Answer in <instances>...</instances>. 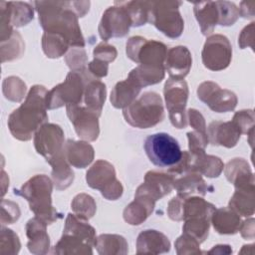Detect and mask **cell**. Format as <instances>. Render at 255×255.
Returning <instances> with one entry per match:
<instances>
[{
	"mask_svg": "<svg viewBox=\"0 0 255 255\" xmlns=\"http://www.w3.org/2000/svg\"><path fill=\"white\" fill-rule=\"evenodd\" d=\"M34 5L45 32L62 35L71 47H85L78 22L79 1H35Z\"/></svg>",
	"mask_w": 255,
	"mask_h": 255,
	"instance_id": "obj_1",
	"label": "cell"
},
{
	"mask_svg": "<svg viewBox=\"0 0 255 255\" xmlns=\"http://www.w3.org/2000/svg\"><path fill=\"white\" fill-rule=\"evenodd\" d=\"M48 90L41 85L33 86L26 96L25 102L14 110L8 118V128L12 135L27 141L48 121L46 96Z\"/></svg>",
	"mask_w": 255,
	"mask_h": 255,
	"instance_id": "obj_2",
	"label": "cell"
},
{
	"mask_svg": "<svg viewBox=\"0 0 255 255\" xmlns=\"http://www.w3.org/2000/svg\"><path fill=\"white\" fill-rule=\"evenodd\" d=\"M53 182L45 174H37L25 182L20 189H14V193L24 197L34 214L48 225L57 221L62 215L52 205Z\"/></svg>",
	"mask_w": 255,
	"mask_h": 255,
	"instance_id": "obj_3",
	"label": "cell"
},
{
	"mask_svg": "<svg viewBox=\"0 0 255 255\" xmlns=\"http://www.w3.org/2000/svg\"><path fill=\"white\" fill-rule=\"evenodd\" d=\"M123 116L133 128H152L164 119L162 99L155 92H145L123 110Z\"/></svg>",
	"mask_w": 255,
	"mask_h": 255,
	"instance_id": "obj_4",
	"label": "cell"
},
{
	"mask_svg": "<svg viewBox=\"0 0 255 255\" xmlns=\"http://www.w3.org/2000/svg\"><path fill=\"white\" fill-rule=\"evenodd\" d=\"M96 79L88 69L71 71L66 80L48 91L46 96L47 110H54L68 105L82 104L87 84Z\"/></svg>",
	"mask_w": 255,
	"mask_h": 255,
	"instance_id": "obj_5",
	"label": "cell"
},
{
	"mask_svg": "<svg viewBox=\"0 0 255 255\" xmlns=\"http://www.w3.org/2000/svg\"><path fill=\"white\" fill-rule=\"evenodd\" d=\"M180 1H149L148 22L169 38H178L184 28Z\"/></svg>",
	"mask_w": 255,
	"mask_h": 255,
	"instance_id": "obj_6",
	"label": "cell"
},
{
	"mask_svg": "<svg viewBox=\"0 0 255 255\" xmlns=\"http://www.w3.org/2000/svg\"><path fill=\"white\" fill-rule=\"evenodd\" d=\"M143 149L149 161L158 167H171L182 155L178 141L166 132L149 134L144 140Z\"/></svg>",
	"mask_w": 255,
	"mask_h": 255,
	"instance_id": "obj_7",
	"label": "cell"
},
{
	"mask_svg": "<svg viewBox=\"0 0 255 255\" xmlns=\"http://www.w3.org/2000/svg\"><path fill=\"white\" fill-rule=\"evenodd\" d=\"M126 52L128 58L138 65L164 68L167 48L161 42L147 40L141 36H133L128 40Z\"/></svg>",
	"mask_w": 255,
	"mask_h": 255,
	"instance_id": "obj_8",
	"label": "cell"
},
{
	"mask_svg": "<svg viewBox=\"0 0 255 255\" xmlns=\"http://www.w3.org/2000/svg\"><path fill=\"white\" fill-rule=\"evenodd\" d=\"M86 181L91 188L100 190L108 200H117L123 195L124 187L117 179L115 167L107 160H97L87 171Z\"/></svg>",
	"mask_w": 255,
	"mask_h": 255,
	"instance_id": "obj_9",
	"label": "cell"
},
{
	"mask_svg": "<svg viewBox=\"0 0 255 255\" xmlns=\"http://www.w3.org/2000/svg\"><path fill=\"white\" fill-rule=\"evenodd\" d=\"M188 94V86L184 80L169 78L164 84L163 95L169 120L171 125L178 129L184 128L188 125L185 111Z\"/></svg>",
	"mask_w": 255,
	"mask_h": 255,
	"instance_id": "obj_10",
	"label": "cell"
},
{
	"mask_svg": "<svg viewBox=\"0 0 255 255\" xmlns=\"http://www.w3.org/2000/svg\"><path fill=\"white\" fill-rule=\"evenodd\" d=\"M202 63L211 71L226 69L232 60V46L228 38L221 34L209 36L201 52Z\"/></svg>",
	"mask_w": 255,
	"mask_h": 255,
	"instance_id": "obj_11",
	"label": "cell"
},
{
	"mask_svg": "<svg viewBox=\"0 0 255 255\" xmlns=\"http://www.w3.org/2000/svg\"><path fill=\"white\" fill-rule=\"evenodd\" d=\"M130 27L131 21L128 14L126 9L116 1L114 6L109 7L104 12L98 31L100 37L104 41H108L111 38L125 37L128 35Z\"/></svg>",
	"mask_w": 255,
	"mask_h": 255,
	"instance_id": "obj_12",
	"label": "cell"
},
{
	"mask_svg": "<svg viewBox=\"0 0 255 255\" xmlns=\"http://www.w3.org/2000/svg\"><path fill=\"white\" fill-rule=\"evenodd\" d=\"M197 97L210 110L216 113H226L233 111L237 106L236 95L226 89H221L217 83L206 81L197 88Z\"/></svg>",
	"mask_w": 255,
	"mask_h": 255,
	"instance_id": "obj_13",
	"label": "cell"
},
{
	"mask_svg": "<svg viewBox=\"0 0 255 255\" xmlns=\"http://www.w3.org/2000/svg\"><path fill=\"white\" fill-rule=\"evenodd\" d=\"M67 116L77 134L88 141H94L100 133L99 116L89 111L82 104L66 106Z\"/></svg>",
	"mask_w": 255,
	"mask_h": 255,
	"instance_id": "obj_14",
	"label": "cell"
},
{
	"mask_svg": "<svg viewBox=\"0 0 255 255\" xmlns=\"http://www.w3.org/2000/svg\"><path fill=\"white\" fill-rule=\"evenodd\" d=\"M64 144V131L56 124H44L34 135L35 149L46 158V161L61 152Z\"/></svg>",
	"mask_w": 255,
	"mask_h": 255,
	"instance_id": "obj_15",
	"label": "cell"
},
{
	"mask_svg": "<svg viewBox=\"0 0 255 255\" xmlns=\"http://www.w3.org/2000/svg\"><path fill=\"white\" fill-rule=\"evenodd\" d=\"M173 181L174 177L168 172L164 173L156 170H149L145 173L144 181L135 191L145 193L157 201L171 192Z\"/></svg>",
	"mask_w": 255,
	"mask_h": 255,
	"instance_id": "obj_16",
	"label": "cell"
},
{
	"mask_svg": "<svg viewBox=\"0 0 255 255\" xmlns=\"http://www.w3.org/2000/svg\"><path fill=\"white\" fill-rule=\"evenodd\" d=\"M192 65L191 53L185 46H176L167 50L164 70L170 79L183 80L189 73Z\"/></svg>",
	"mask_w": 255,
	"mask_h": 255,
	"instance_id": "obj_17",
	"label": "cell"
},
{
	"mask_svg": "<svg viewBox=\"0 0 255 255\" xmlns=\"http://www.w3.org/2000/svg\"><path fill=\"white\" fill-rule=\"evenodd\" d=\"M208 141L213 145H221L227 148L234 147L241 136L238 127L232 122L215 121L207 128Z\"/></svg>",
	"mask_w": 255,
	"mask_h": 255,
	"instance_id": "obj_18",
	"label": "cell"
},
{
	"mask_svg": "<svg viewBox=\"0 0 255 255\" xmlns=\"http://www.w3.org/2000/svg\"><path fill=\"white\" fill-rule=\"evenodd\" d=\"M47 223L35 216L26 223L28 249L33 254H46L49 252L50 238L47 234Z\"/></svg>",
	"mask_w": 255,
	"mask_h": 255,
	"instance_id": "obj_19",
	"label": "cell"
},
{
	"mask_svg": "<svg viewBox=\"0 0 255 255\" xmlns=\"http://www.w3.org/2000/svg\"><path fill=\"white\" fill-rule=\"evenodd\" d=\"M155 200L145 193L135 191L134 200L124 210V219L130 225L141 224L153 211Z\"/></svg>",
	"mask_w": 255,
	"mask_h": 255,
	"instance_id": "obj_20",
	"label": "cell"
},
{
	"mask_svg": "<svg viewBox=\"0 0 255 255\" xmlns=\"http://www.w3.org/2000/svg\"><path fill=\"white\" fill-rule=\"evenodd\" d=\"M224 173L227 180L235 188L254 187L253 172L244 158L236 157L229 160L224 167Z\"/></svg>",
	"mask_w": 255,
	"mask_h": 255,
	"instance_id": "obj_21",
	"label": "cell"
},
{
	"mask_svg": "<svg viewBox=\"0 0 255 255\" xmlns=\"http://www.w3.org/2000/svg\"><path fill=\"white\" fill-rule=\"evenodd\" d=\"M170 250L168 238L161 232L152 229H146L140 232L136 239V253L160 254Z\"/></svg>",
	"mask_w": 255,
	"mask_h": 255,
	"instance_id": "obj_22",
	"label": "cell"
},
{
	"mask_svg": "<svg viewBox=\"0 0 255 255\" xmlns=\"http://www.w3.org/2000/svg\"><path fill=\"white\" fill-rule=\"evenodd\" d=\"M64 153L68 162L77 168L87 167L94 159V147L86 141L68 139L64 144Z\"/></svg>",
	"mask_w": 255,
	"mask_h": 255,
	"instance_id": "obj_23",
	"label": "cell"
},
{
	"mask_svg": "<svg viewBox=\"0 0 255 255\" xmlns=\"http://www.w3.org/2000/svg\"><path fill=\"white\" fill-rule=\"evenodd\" d=\"M141 87L129 76L118 82L111 92L110 101L116 109H125L129 106L139 95Z\"/></svg>",
	"mask_w": 255,
	"mask_h": 255,
	"instance_id": "obj_24",
	"label": "cell"
},
{
	"mask_svg": "<svg viewBox=\"0 0 255 255\" xmlns=\"http://www.w3.org/2000/svg\"><path fill=\"white\" fill-rule=\"evenodd\" d=\"M173 188H175L177 194L185 197L190 195L204 196L208 190V186L201 177V174L195 171H188L175 177L173 181Z\"/></svg>",
	"mask_w": 255,
	"mask_h": 255,
	"instance_id": "obj_25",
	"label": "cell"
},
{
	"mask_svg": "<svg viewBox=\"0 0 255 255\" xmlns=\"http://www.w3.org/2000/svg\"><path fill=\"white\" fill-rule=\"evenodd\" d=\"M47 162L52 166V179L56 189L64 190L68 188L74 181V171L65 156L64 148L61 152L48 159Z\"/></svg>",
	"mask_w": 255,
	"mask_h": 255,
	"instance_id": "obj_26",
	"label": "cell"
},
{
	"mask_svg": "<svg viewBox=\"0 0 255 255\" xmlns=\"http://www.w3.org/2000/svg\"><path fill=\"white\" fill-rule=\"evenodd\" d=\"M193 12L202 35H210L218 24V11L214 1L193 3Z\"/></svg>",
	"mask_w": 255,
	"mask_h": 255,
	"instance_id": "obj_27",
	"label": "cell"
},
{
	"mask_svg": "<svg viewBox=\"0 0 255 255\" xmlns=\"http://www.w3.org/2000/svg\"><path fill=\"white\" fill-rule=\"evenodd\" d=\"M210 222L219 234H235L238 232L241 219L240 216L229 207L215 209L211 215Z\"/></svg>",
	"mask_w": 255,
	"mask_h": 255,
	"instance_id": "obj_28",
	"label": "cell"
},
{
	"mask_svg": "<svg viewBox=\"0 0 255 255\" xmlns=\"http://www.w3.org/2000/svg\"><path fill=\"white\" fill-rule=\"evenodd\" d=\"M107 88L106 85L99 79L90 81L84 92V106L91 112L95 113L99 117L102 114V109L106 101Z\"/></svg>",
	"mask_w": 255,
	"mask_h": 255,
	"instance_id": "obj_29",
	"label": "cell"
},
{
	"mask_svg": "<svg viewBox=\"0 0 255 255\" xmlns=\"http://www.w3.org/2000/svg\"><path fill=\"white\" fill-rule=\"evenodd\" d=\"M63 234H69L87 241L92 246L96 242V230L88 223V220L77 216L75 213H69L65 220Z\"/></svg>",
	"mask_w": 255,
	"mask_h": 255,
	"instance_id": "obj_30",
	"label": "cell"
},
{
	"mask_svg": "<svg viewBox=\"0 0 255 255\" xmlns=\"http://www.w3.org/2000/svg\"><path fill=\"white\" fill-rule=\"evenodd\" d=\"M223 168L224 164L218 156L206 154L205 152L191 154V171L198 172L209 178H215L220 175Z\"/></svg>",
	"mask_w": 255,
	"mask_h": 255,
	"instance_id": "obj_31",
	"label": "cell"
},
{
	"mask_svg": "<svg viewBox=\"0 0 255 255\" xmlns=\"http://www.w3.org/2000/svg\"><path fill=\"white\" fill-rule=\"evenodd\" d=\"M254 187L235 188V192L229 200V208L239 216L250 217L254 214L255 196Z\"/></svg>",
	"mask_w": 255,
	"mask_h": 255,
	"instance_id": "obj_32",
	"label": "cell"
},
{
	"mask_svg": "<svg viewBox=\"0 0 255 255\" xmlns=\"http://www.w3.org/2000/svg\"><path fill=\"white\" fill-rule=\"evenodd\" d=\"M95 247L99 254H127L128 245L125 237L118 234H101L96 238Z\"/></svg>",
	"mask_w": 255,
	"mask_h": 255,
	"instance_id": "obj_33",
	"label": "cell"
},
{
	"mask_svg": "<svg viewBox=\"0 0 255 255\" xmlns=\"http://www.w3.org/2000/svg\"><path fill=\"white\" fill-rule=\"evenodd\" d=\"M93 246L87 241L69 234H63L54 246V254H93Z\"/></svg>",
	"mask_w": 255,
	"mask_h": 255,
	"instance_id": "obj_34",
	"label": "cell"
},
{
	"mask_svg": "<svg viewBox=\"0 0 255 255\" xmlns=\"http://www.w3.org/2000/svg\"><path fill=\"white\" fill-rule=\"evenodd\" d=\"M12 26L22 27L34 18L33 7L27 2H4Z\"/></svg>",
	"mask_w": 255,
	"mask_h": 255,
	"instance_id": "obj_35",
	"label": "cell"
},
{
	"mask_svg": "<svg viewBox=\"0 0 255 255\" xmlns=\"http://www.w3.org/2000/svg\"><path fill=\"white\" fill-rule=\"evenodd\" d=\"M42 48L48 58L56 59L65 55L71 46L62 35L44 32L42 37Z\"/></svg>",
	"mask_w": 255,
	"mask_h": 255,
	"instance_id": "obj_36",
	"label": "cell"
},
{
	"mask_svg": "<svg viewBox=\"0 0 255 255\" xmlns=\"http://www.w3.org/2000/svg\"><path fill=\"white\" fill-rule=\"evenodd\" d=\"M164 68H152L137 65L129 72L128 76L143 88L161 82L164 78Z\"/></svg>",
	"mask_w": 255,
	"mask_h": 255,
	"instance_id": "obj_37",
	"label": "cell"
},
{
	"mask_svg": "<svg viewBox=\"0 0 255 255\" xmlns=\"http://www.w3.org/2000/svg\"><path fill=\"white\" fill-rule=\"evenodd\" d=\"M117 3L126 9L130 18L131 27H139L148 22L149 1H117Z\"/></svg>",
	"mask_w": 255,
	"mask_h": 255,
	"instance_id": "obj_38",
	"label": "cell"
},
{
	"mask_svg": "<svg viewBox=\"0 0 255 255\" xmlns=\"http://www.w3.org/2000/svg\"><path fill=\"white\" fill-rule=\"evenodd\" d=\"M182 231L194 238L197 242L202 243L208 236L210 218L208 217H192L184 220Z\"/></svg>",
	"mask_w": 255,
	"mask_h": 255,
	"instance_id": "obj_39",
	"label": "cell"
},
{
	"mask_svg": "<svg viewBox=\"0 0 255 255\" xmlns=\"http://www.w3.org/2000/svg\"><path fill=\"white\" fill-rule=\"evenodd\" d=\"M71 208L77 216L89 220L95 215L97 205L91 195L86 193H80L77 194L72 200Z\"/></svg>",
	"mask_w": 255,
	"mask_h": 255,
	"instance_id": "obj_40",
	"label": "cell"
},
{
	"mask_svg": "<svg viewBox=\"0 0 255 255\" xmlns=\"http://www.w3.org/2000/svg\"><path fill=\"white\" fill-rule=\"evenodd\" d=\"M26 93L25 83L18 77L6 78L3 82V94L6 99L12 102H20Z\"/></svg>",
	"mask_w": 255,
	"mask_h": 255,
	"instance_id": "obj_41",
	"label": "cell"
},
{
	"mask_svg": "<svg viewBox=\"0 0 255 255\" xmlns=\"http://www.w3.org/2000/svg\"><path fill=\"white\" fill-rule=\"evenodd\" d=\"M218 11V24L221 26L233 25L239 16L237 6L229 1H215Z\"/></svg>",
	"mask_w": 255,
	"mask_h": 255,
	"instance_id": "obj_42",
	"label": "cell"
},
{
	"mask_svg": "<svg viewBox=\"0 0 255 255\" xmlns=\"http://www.w3.org/2000/svg\"><path fill=\"white\" fill-rule=\"evenodd\" d=\"M254 112L253 110H241L233 116L232 122L238 127L241 133H245L250 136L249 143L252 147V138L254 132Z\"/></svg>",
	"mask_w": 255,
	"mask_h": 255,
	"instance_id": "obj_43",
	"label": "cell"
},
{
	"mask_svg": "<svg viewBox=\"0 0 255 255\" xmlns=\"http://www.w3.org/2000/svg\"><path fill=\"white\" fill-rule=\"evenodd\" d=\"M65 61L71 71L86 69L88 57L85 47H71L65 55Z\"/></svg>",
	"mask_w": 255,
	"mask_h": 255,
	"instance_id": "obj_44",
	"label": "cell"
},
{
	"mask_svg": "<svg viewBox=\"0 0 255 255\" xmlns=\"http://www.w3.org/2000/svg\"><path fill=\"white\" fill-rule=\"evenodd\" d=\"M24 50H25V45L21 35L17 31H14L12 36L8 39L7 52L2 54V62L12 61L14 59L20 58L24 53Z\"/></svg>",
	"mask_w": 255,
	"mask_h": 255,
	"instance_id": "obj_45",
	"label": "cell"
},
{
	"mask_svg": "<svg viewBox=\"0 0 255 255\" xmlns=\"http://www.w3.org/2000/svg\"><path fill=\"white\" fill-rule=\"evenodd\" d=\"M188 138V147L189 152L193 155L205 152V147L208 144V136L207 132H201L197 130L188 131L186 133Z\"/></svg>",
	"mask_w": 255,
	"mask_h": 255,
	"instance_id": "obj_46",
	"label": "cell"
},
{
	"mask_svg": "<svg viewBox=\"0 0 255 255\" xmlns=\"http://www.w3.org/2000/svg\"><path fill=\"white\" fill-rule=\"evenodd\" d=\"M177 254H198L201 253L200 243L187 234H182L174 242Z\"/></svg>",
	"mask_w": 255,
	"mask_h": 255,
	"instance_id": "obj_47",
	"label": "cell"
},
{
	"mask_svg": "<svg viewBox=\"0 0 255 255\" xmlns=\"http://www.w3.org/2000/svg\"><path fill=\"white\" fill-rule=\"evenodd\" d=\"M8 248V254H17L20 250L21 244L18 235L13 230L2 227L1 229V251Z\"/></svg>",
	"mask_w": 255,
	"mask_h": 255,
	"instance_id": "obj_48",
	"label": "cell"
},
{
	"mask_svg": "<svg viewBox=\"0 0 255 255\" xmlns=\"http://www.w3.org/2000/svg\"><path fill=\"white\" fill-rule=\"evenodd\" d=\"M117 55H118L117 49L113 45L108 44L107 42L100 43L97 47H95L93 51L94 59L103 61L108 64L114 62L115 59L117 58Z\"/></svg>",
	"mask_w": 255,
	"mask_h": 255,
	"instance_id": "obj_49",
	"label": "cell"
},
{
	"mask_svg": "<svg viewBox=\"0 0 255 255\" xmlns=\"http://www.w3.org/2000/svg\"><path fill=\"white\" fill-rule=\"evenodd\" d=\"M2 224H12L20 217V209L17 203L10 200H2Z\"/></svg>",
	"mask_w": 255,
	"mask_h": 255,
	"instance_id": "obj_50",
	"label": "cell"
},
{
	"mask_svg": "<svg viewBox=\"0 0 255 255\" xmlns=\"http://www.w3.org/2000/svg\"><path fill=\"white\" fill-rule=\"evenodd\" d=\"M182 201L183 196L177 194L174 196L167 205V215L171 220L174 221H181L183 220L182 217Z\"/></svg>",
	"mask_w": 255,
	"mask_h": 255,
	"instance_id": "obj_51",
	"label": "cell"
},
{
	"mask_svg": "<svg viewBox=\"0 0 255 255\" xmlns=\"http://www.w3.org/2000/svg\"><path fill=\"white\" fill-rule=\"evenodd\" d=\"M254 22H251L242 29L238 37V45L241 49L250 47L254 50Z\"/></svg>",
	"mask_w": 255,
	"mask_h": 255,
	"instance_id": "obj_52",
	"label": "cell"
},
{
	"mask_svg": "<svg viewBox=\"0 0 255 255\" xmlns=\"http://www.w3.org/2000/svg\"><path fill=\"white\" fill-rule=\"evenodd\" d=\"M187 114V123L191 126L194 130L206 132V124L203 116L195 109H189L186 111Z\"/></svg>",
	"mask_w": 255,
	"mask_h": 255,
	"instance_id": "obj_53",
	"label": "cell"
},
{
	"mask_svg": "<svg viewBox=\"0 0 255 255\" xmlns=\"http://www.w3.org/2000/svg\"><path fill=\"white\" fill-rule=\"evenodd\" d=\"M87 69L96 79H101L108 75L109 64L105 63L103 61L94 59L92 62H90L88 64Z\"/></svg>",
	"mask_w": 255,
	"mask_h": 255,
	"instance_id": "obj_54",
	"label": "cell"
},
{
	"mask_svg": "<svg viewBox=\"0 0 255 255\" xmlns=\"http://www.w3.org/2000/svg\"><path fill=\"white\" fill-rule=\"evenodd\" d=\"M241 236L245 240H253L255 236V231H254V218L250 217L243 222H241L239 230Z\"/></svg>",
	"mask_w": 255,
	"mask_h": 255,
	"instance_id": "obj_55",
	"label": "cell"
},
{
	"mask_svg": "<svg viewBox=\"0 0 255 255\" xmlns=\"http://www.w3.org/2000/svg\"><path fill=\"white\" fill-rule=\"evenodd\" d=\"M254 6H255V2H253V1H251V2L242 1L238 8L239 16L246 18V19L253 18L254 17Z\"/></svg>",
	"mask_w": 255,
	"mask_h": 255,
	"instance_id": "obj_56",
	"label": "cell"
},
{
	"mask_svg": "<svg viewBox=\"0 0 255 255\" xmlns=\"http://www.w3.org/2000/svg\"><path fill=\"white\" fill-rule=\"evenodd\" d=\"M209 254H212V253H232V249L230 248L229 245H216L214 246L210 251H208Z\"/></svg>",
	"mask_w": 255,
	"mask_h": 255,
	"instance_id": "obj_57",
	"label": "cell"
}]
</instances>
